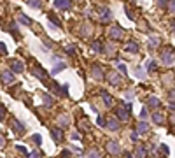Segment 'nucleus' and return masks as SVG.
Returning <instances> with one entry per match:
<instances>
[{
	"label": "nucleus",
	"instance_id": "obj_14",
	"mask_svg": "<svg viewBox=\"0 0 175 158\" xmlns=\"http://www.w3.org/2000/svg\"><path fill=\"white\" fill-rule=\"evenodd\" d=\"M65 69H67V65L63 63V62H58V63L54 65V67H53V74H58V72H61V70H65Z\"/></svg>",
	"mask_w": 175,
	"mask_h": 158
},
{
	"label": "nucleus",
	"instance_id": "obj_37",
	"mask_svg": "<svg viewBox=\"0 0 175 158\" xmlns=\"http://www.w3.org/2000/svg\"><path fill=\"white\" fill-rule=\"evenodd\" d=\"M4 118H5V107L0 106V120H4Z\"/></svg>",
	"mask_w": 175,
	"mask_h": 158
},
{
	"label": "nucleus",
	"instance_id": "obj_23",
	"mask_svg": "<svg viewBox=\"0 0 175 158\" xmlns=\"http://www.w3.org/2000/svg\"><path fill=\"white\" fill-rule=\"evenodd\" d=\"M159 46V39L158 37H151L149 39V48H158Z\"/></svg>",
	"mask_w": 175,
	"mask_h": 158
},
{
	"label": "nucleus",
	"instance_id": "obj_30",
	"mask_svg": "<svg viewBox=\"0 0 175 158\" xmlns=\"http://www.w3.org/2000/svg\"><path fill=\"white\" fill-rule=\"evenodd\" d=\"M109 79H110V83H114V84H119V81H121V77H119L117 74H110Z\"/></svg>",
	"mask_w": 175,
	"mask_h": 158
},
{
	"label": "nucleus",
	"instance_id": "obj_28",
	"mask_svg": "<svg viewBox=\"0 0 175 158\" xmlns=\"http://www.w3.org/2000/svg\"><path fill=\"white\" fill-rule=\"evenodd\" d=\"M152 120L158 123V125H163V123H165V118H163L161 114H152Z\"/></svg>",
	"mask_w": 175,
	"mask_h": 158
},
{
	"label": "nucleus",
	"instance_id": "obj_6",
	"mask_svg": "<svg viewBox=\"0 0 175 158\" xmlns=\"http://www.w3.org/2000/svg\"><path fill=\"white\" fill-rule=\"evenodd\" d=\"M72 2L70 0H54V7L56 9H70Z\"/></svg>",
	"mask_w": 175,
	"mask_h": 158
},
{
	"label": "nucleus",
	"instance_id": "obj_44",
	"mask_svg": "<svg viewBox=\"0 0 175 158\" xmlns=\"http://www.w3.org/2000/svg\"><path fill=\"white\" fill-rule=\"evenodd\" d=\"M67 92H68V88L63 86V88H61V95H63V97H67Z\"/></svg>",
	"mask_w": 175,
	"mask_h": 158
},
{
	"label": "nucleus",
	"instance_id": "obj_34",
	"mask_svg": "<svg viewBox=\"0 0 175 158\" xmlns=\"http://www.w3.org/2000/svg\"><path fill=\"white\" fill-rule=\"evenodd\" d=\"M159 149H161V155H168V146L161 144V146H159Z\"/></svg>",
	"mask_w": 175,
	"mask_h": 158
},
{
	"label": "nucleus",
	"instance_id": "obj_21",
	"mask_svg": "<svg viewBox=\"0 0 175 158\" xmlns=\"http://www.w3.org/2000/svg\"><path fill=\"white\" fill-rule=\"evenodd\" d=\"M42 100H44V106H46V107H51V106H53L51 95H42Z\"/></svg>",
	"mask_w": 175,
	"mask_h": 158
},
{
	"label": "nucleus",
	"instance_id": "obj_11",
	"mask_svg": "<svg viewBox=\"0 0 175 158\" xmlns=\"http://www.w3.org/2000/svg\"><path fill=\"white\" fill-rule=\"evenodd\" d=\"M105 127H107L109 130H114V132H116V130H119V121H117V120H112V118H110L109 121L105 123Z\"/></svg>",
	"mask_w": 175,
	"mask_h": 158
},
{
	"label": "nucleus",
	"instance_id": "obj_33",
	"mask_svg": "<svg viewBox=\"0 0 175 158\" xmlns=\"http://www.w3.org/2000/svg\"><path fill=\"white\" fill-rule=\"evenodd\" d=\"M28 158H40V153L39 151H32V153H28Z\"/></svg>",
	"mask_w": 175,
	"mask_h": 158
},
{
	"label": "nucleus",
	"instance_id": "obj_40",
	"mask_svg": "<svg viewBox=\"0 0 175 158\" xmlns=\"http://www.w3.org/2000/svg\"><path fill=\"white\" fill-rule=\"evenodd\" d=\"M67 53H70V55L75 53V48H74V46H67Z\"/></svg>",
	"mask_w": 175,
	"mask_h": 158
},
{
	"label": "nucleus",
	"instance_id": "obj_27",
	"mask_svg": "<svg viewBox=\"0 0 175 158\" xmlns=\"http://www.w3.org/2000/svg\"><path fill=\"white\" fill-rule=\"evenodd\" d=\"M158 106H159V100L156 97H151L149 99V107H158Z\"/></svg>",
	"mask_w": 175,
	"mask_h": 158
},
{
	"label": "nucleus",
	"instance_id": "obj_5",
	"mask_svg": "<svg viewBox=\"0 0 175 158\" xmlns=\"http://www.w3.org/2000/svg\"><path fill=\"white\" fill-rule=\"evenodd\" d=\"M25 125H23V123L21 121H18V120H14L12 121V132L14 134H18V135H21V134H25Z\"/></svg>",
	"mask_w": 175,
	"mask_h": 158
},
{
	"label": "nucleus",
	"instance_id": "obj_24",
	"mask_svg": "<svg viewBox=\"0 0 175 158\" xmlns=\"http://www.w3.org/2000/svg\"><path fill=\"white\" fill-rule=\"evenodd\" d=\"M49 21H51V25H56V27H61V21L56 18L54 14H49Z\"/></svg>",
	"mask_w": 175,
	"mask_h": 158
},
{
	"label": "nucleus",
	"instance_id": "obj_10",
	"mask_svg": "<svg viewBox=\"0 0 175 158\" xmlns=\"http://www.w3.org/2000/svg\"><path fill=\"white\" fill-rule=\"evenodd\" d=\"M135 132H137V134H147V132H149V125H147L145 121H138Z\"/></svg>",
	"mask_w": 175,
	"mask_h": 158
},
{
	"label": "nucleus",
	"instance_id": "obj_22",
	"mask_svg": "<svg viewBox=\"0 0 175 158\" xmlns=\"http://www.w3.org/2000/svg\"><path fill=\"white\" fill-rule=\"evenodd\" d=\"M88 158H102V155H100L98 149H89L88 151Z\"/></svg>",
	"mask_w": 175,
	"mask_h": 158
},
{
	"label": "nucleus",
	"instance_id": "obj_32",
	"mask_svg": "<svg viewBox=\"0 0 175 158\" xmlns=\"http://www.w3.org/2000/svg\"><path fill=\"white\" fill-rule=\"evenodd\" d=\"M91 48H93L95 51H98V53H100V51H102V44H100V42H93V44H91Z\"/></svg>",
	"mask_w": 175,
	"mask_h": 158
},
{
	"label": "nucleus",
	"instance_id": "obj_41",
	"mask_svg": "<svg viewBox=\"0 0 175 158\" xmlns=\"http://www.w3.org/2000/svg\"><path fill=\"white\" fill-rule=\"evenodd\" d=\"M131 141H135V142L138 141V134L137 132H131Z\"/></svg>",
	"mask_w": 175,
	"mask_h": 158
},
{
	"label": "nucleus",
	"instance_id": "obj_3",
	"mask_svg": "<svg viewBox=\"0 0 175 158\" xmlns=\"http://www.w3.org/2000/svg\"><path fill=\"white\" fill-rule=\"evenodd\" d=\"M107 151H109L110 155H119V153H121V146H119L116 141H110V142H107Z\"/></svg>",
	"mask_w": 175,
	"mask_h": 158
},
{
	"label": "nucleus",
	"instance_id": "obj_42",
	"mask_svg": "<svg viewBox=\"0 0 175 158\" xmlns=\"http://www.w3.org/2000/svg\"><path fill=\"white\" fill-rule=\"evenodd\" d=\"M4 146H5V137L0 135V148H4Z\"/></svg>",
	"mask_w": 175,
	"mask_h": 158
},
{
	"label": "nucleus",
	"instance_id": "obj_17",
	"mask_svg": "<svg viewBox=\"0 0 175 158\" xmlns=\"http://www.w3.org/2000/svg\"><path fill=\"white\" fill-rule=\"evenodd\" d=\"M68 118H67V116H60V118H58V125H60V127H63V128H65V127H68Z\"/></svg>",
	"mask_w": 175,
	"mask_h": 158
},
{
	"label": "nucleus",
	"instance_id": "obj_39",
	"mask_svg": "<svg viewBox=\"0 0 175 158\" xmlns=\"http://www.w3.org/2000/svg\"><path fill=\"white\" fill-rule=\"evenodd\" d=\"M117 69H119V72H121V74H126V65H123V63H121V65L117 67Z\"/></svg>",
	"mask_w": 175,
	"mask_h": 158
},
{
	"label": "nucleus",
	"instance_id": "obj_19",
	"mask_svg": "<svg viewBox=\"0 0 175 158\" xmlns=\"http://www.w3.org/2000/svg\"><path fill=\"white\" fill-rule=\"evenodd\" d=\"M124 49H126V51H130V53H138V46H137L135 42H130V44H128V46L124 48Z\"/></svg>",
	"mask_w": 175,
	"mask_h": 158
},
{
	"label": "nucleus",
	"instance_id": "obj_9",
	"mask_svg": "<svg viewBox=\"0 0 175 158\" xmlns=\"http://www.w3.org/2000/svg\"><path fill=\"white\" fill-rule=\"evenodd\" d=\"M51 135H53V139H54L56 142H61L63 141V132L60 128H53L51 130Z\"/></svg>",
	"mask_w": 175,
	"mask_h": 158
},
{
	"label": "nucleus",
	"instance_id": "obj_45",
	"mask_svg": "<svg viewBox=\"0 0 175 158\" xmlns=\"http://www.w3.org/2000/svg\"><path fill=\"white\" fill-rule=\"evenodd\" d=\"M173 5H175V2L173 0H170V13H173Z\"/></svg>",
	"mask_w": 175,
	"mask_h": 158
},
{
	"label": "nucleus",
	"instance_id": "obj_38",
	"mask_svg": "<svg viewBox=\"0 0 175 158\" xmlns=\"http://www.w3.org/2000/svg\"><path fill=\"white\" fill-rule=\"evenodd\" d=\"M16 149H18V151H21V153H23V155H28L26 148H23V146H16Z\"/></svg>",
	"mask_w": 175,
	"mask_h": 158
},
{
	"label": "nucleus",
	"instance_id": "obj_15",
	"mask_svg": "<svg viewBox=\"0 0 175 158\" xmlns=\"http://www.w3.org/2000/svg\"><path fill=\"white\" fill-rule=\"evenodd\" d=\"M135 156H137V158H147L145 148H144V146H140V148H137V151H135Z\"/></svg>",
	"mask_w": 175,
	"mask_h": 158
},
{
	"label": "nucleus",
	"instance_id": "obj_46",
	"mask_svg": "<svg viewBox=\"0 0 175 158\" xmlns=\"http://www.w3.org/2000/svg\"><path fill=\"white\" fill-rule=\"evenodd\" d=\"M140 118H147V111H145V109H144V111L140 113Z\"/></svg>",
	"mask_w": 175,
	"mask_h": 158
},
{
	"label": "nucleus",
	"instance_id": "obj_25",
	"mask_svg": "<svg viewBox=\"0 0 175 158\" xmlns=\"http://www.w3.org/2000/svg\"><path fill=\"white\" fill-rule=\"evenodd\" d=\"M156 69H158V63H156L154 60H151V62L147 63V70H149V72H154Z\"/></svg>",
	"mask_w": 175,
	"mask_h": 158
},
{
	"label": "nucleus",
	"instance_id": "obj_13",
	"mask_svg": "<svg viewBox=\"0 0 175 158\" xmlns=\"http://www.w3.org/2000/svg\"><path fill=\"white\" fill-rule=\"evenodd\" d=\"M91 74H93V77H95V79H103V72H102L100 67H93Z\"/></svg>",
	"mask_w": 175,
	"mask_h": 158
},
{
	"label": "nucleus",
	"instance_id": "obj_12",
	"mask_svg": "<svg viewBox=\"0 0 175 158\" xmlns=\"http://www.w3.org/2000/svg\"><path fill=\"white\" fill-rule=\"evenodd\" d=\"M128 111H126V109H123V107H119L117 109V118L119 120H121V121H126V120H128Z\"/></svg>",
	"mask_w": 175,
	"mask_h": 158
},
{
	"label": "nucleus",
	"instance_id": "obj_31",
	"mask_svg": "<svg viewBox=\"0 0 175 158\" xmlns=\"http://www.w3.org/2000/svg\"><path fill=\"white\" fill-rule=\"evenodd\" d=\"M32 141H33L37 146H40V144H42V137L39 135V134H35V135H32Z\"/></svg>",
	"mask_w": 175,
	"mask_h": 158
},
{
	"label": "nucleus",
	"instance_id": "obj_18",
	"mask_svg": "<svg viewBox=\"0 0 175 158\" xmlns=\"http://www.w3.org/2000/svg\"><path fill=\"white\" fill-rule=\"evenodd\" d=\"M18 20H19V23H23V25H32V20H30V18H26V16L25 14H18Z\"/></svg>",
	"mask_w": 175,
	"mask_h": 158
},
{
	"label": "nucleus",
	"instance_id": "obj_8",
	"mask_svg": "<svg viewBox=\"0 0 175 158\" xmlns=\"http://www.w3.org/2000/svg\"><path fill=\"white\" fill-rule=\"evenodd\" d=\"M11 69H12V72H16V74H19V72H23L25 70V65H23V62H12L11 63Z\"/></svg>",
	"mask_w": 175,
	"mask_h": 158
},
{
	"label": "nucleus",
	"instance_id": "obj_36",
	"mask_svg": "<svg viewBox=\"0 0 175 158\" xmlns=\"http://www.w3.org/2000/svg\"><path fill=\"white\" fill-rule=\"evenodd\" d=\"M96 123L98 125H100V127H105V121H103V118H102V116L98 114V118H96Z\"/></svg>",
	"mask_w": 175,
	"mask_h": 158
},
{
	"label": "nucleus",
	"instance_id": "obj_43",
	"mask_svg": "<svg viewBox=\"0 0 175 158\" xmlns=\"http://www.w3.org/2000/svg\"><path fill=\"white\" fill-rule=\"evenodd\" d=\"M158 5H159V7H165V5H166V0H158Z\"/></svg>",
	"mask_w": 175,
	"mask_h": 158
},
{
	"label": "nucleus",
	"instance_id": "obj_1",
	"mask_svg": "<svg viewBox=\"0 0 175 158\" xmlns=\"http://www.w3.org/2000/svg\"><path fill=\"white\" fill-rule=\"evenodd\" d=\"M96 13H98V18H100L102 21H110L112 13H110V11H109L107 7H98V9H96Z\"/></svg>",
	"mask_w": 175,
	"mask_h": 158
},
{
	"label": "nucleus",
	"instance_id": "obj_26",
	"mask_svg": "<svg viewBox=\"0 0 175 158\" xmlns=\"http://www.w3.org/2000/svg\"><path fill=\"white\" fill-rule=\"evenodd\" d=\"M33 74H35L39 79H46V77H47V74H46L44 70H37V69H33Z\"/></svg>",
	"mask_w": 175,
	"mask_h": 158
},
{
	"label": "nucleus",
	"instance_id": "obj_16",
	"mask_svg": "<svg viewBox=\"0 0 175 158\" xmlns=\"http://www.w3.org/2000/svg\"><path fill=\"white\" fill-rule=\"evenodd\" d=\"M102 99H103V102H105V106H107V107H110V106H112V99H110V95L107 93V92H102Z\"/></svg>",
	"mask_w": 175,
	"mask_h": 158
},
{
	"label": "nucleus",
	"instance_id": "obj_29",
	"mask_svg": "<svg viewBox=\"0 0 175 158\" xmlns=\"http://www.w3.org/2000/svg\"><path fill=\"white\" fill-rule=\"evenodd\" d=\"M135 76H137V77H140V79H145V72H144V69H142V67H138V69L135 70Z\"/></svg>",
	"mask_w": 175,
	"mask_h": 158
},
{
	"label": "nucleus",
	"instance_id": "obj_20",
	"mask_svg": "<svg viewBox=\"0 0 175 158\" xmlns=\"http://www.w3.org/2000/svg\"><path fill=\"white\" fill-rule=\"evenodd\" d=\"M26 2H28L30 7H35V9L42 7V0H26Z\"/></svg>",
	"mask_w": 175,
	"mask_h": 158
},
{
	"label": "nucleus",
	"instance_id": "obj_2",
	"mask_svg": "<svg viewBox=\"0 0 175 158\" xmlns=\"http://www.w3.org/2000/svg\"><path fill=\"white\" fill-rule=\"evenodd\" d=\"M0 81L4 83V84H12L14 83V74L9 70H4L2 74H0Z\"/></svg>",
	"mask_w": 175,
	"mask_h": 158
},
{
	"label": "nucleus",
	"instance_id": "obj_35",
	"mask_svg": "<svg viewBox=\"0 0 175 158\" xmlns=\"http://www.w3.org/2000/svg\"><path fill=\"white\" fill-rule=\"evenodd\" d=\"M0 53H2V55H7V48L4 42H0Z\"/></svg>",
	"mask_w": 175,
	"mask_h": 158
},
{
	"label": "nucleus",
	"instance_id": "obj_7",
	"mask_svg": "<svg viewBox=\"0 0 175 158\" xmlns=\"http://www.w3.org/2000/svg\"><path fill=\"white\" fill-rule=\"evenodd\" d=\"M163 62L166 65H173V51L170 49V51H165L163 53Z\"/></svg>",
	"mask_w": 175,
	"mask_h": 158
},
{
	"label": "nucleus",
	"instance_id": "obj_4",
	"mask_svg": "<svg viewBox=\"0 0 175 158\" xmlns=\"http://www.w3.org/2000/svg\"><path fill=\"white\" fill-rule=\"evenodd\" d=\"M110 37L112 39H123V37H124V30L116 25V27H112L110 28Z\"/></svg>",
	"mask_w": 175,
	"mask_h": 158
}]
</instances>
